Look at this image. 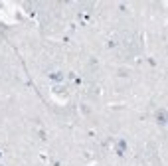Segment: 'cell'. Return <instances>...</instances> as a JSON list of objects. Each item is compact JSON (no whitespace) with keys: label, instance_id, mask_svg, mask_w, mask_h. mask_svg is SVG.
I'll use <instances>...</instances> for the list:
<instances>
[]
</instances>
